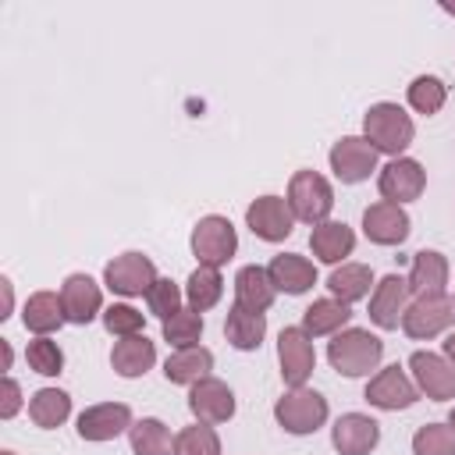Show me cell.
Returning a JSON list of instances; mask_svg holds the SVG:
<instances>
[{
  "label": "cell",
  "instance_id": "obj_38",
  "mask_svg": "<svg viewBox=\"0 0 455 455\" xmlns=\"http://www.w3.org/2000/svg\"><path fill=\"white\" fill-rule=\"evenodd\" d=\"M100 320H103V327H107L114 338L146 334V331H142V327H146V313H139V309L128 306V302H114V306H107Z\"/></svg>",
  "mask_w": 455,
  "mask_h": 455
},
{
  "label": "cell",
  "instance_id": "obj_14",
  "mask_svg": "<svg viewBox=\"0 0 455 455\" xmlns=\"http://www.w3.org/2000/svg\"><path fill=\"white\" fill-rule=\"evenodd\" d=\"M412 302V291H409V281L402 274H384L373 291H370V320L373 327L380 331H398L402 327V316Z\"/></svg>",
  "mask_w": 455,
  "mask_h": 455
},
{
  "label": "cell",
  "instance_id": "obj_20",
  "mask_svg": "<svg viewBox=\"0 0 455 455\" xmlns=\"http://www.w3.org/2000/svg\"><path fill=\"white\" fill-rule=\"evenodd\" d=\"M448 274H451V267H448V256L444 252L419 249L412 256L409 274H405L412 299H419V295H448Z\"/></svg>",
  "mask_w": 455,
  "mask_h": 455
},
{
  "label": "cell",
  "instance_id": "obj_29",
  "mask_svg": "<svg viewBox=\"0 0 455 455\" xmlns=\"http://www.w3.org/2000/svg\"><path fill=\"white\" fill-rule=\"evenodd\" d=\"M370 288H373V270H370L366 263H341V267H334L331 277H327L331 299H341L345 306L366 299Z\"/></svg>",
  "mask_w": 455,
  "mask_h": 455
},
{
  "label": "cell",
  "instance_id": "obj_45",
  "mask_svg": "<svg viewBox=\"0 0 455 455\" xmlns=\"http://www.w3.org/2000/svg\"><path fill=\"white\" fill-rule=\"evenodd\" d=\"M448 423H451V427H455V409H451V412H448Z\"/></svg>",
  "mask_w": 455,
  "mask_h": 455
},
{
  "label": "cell",
  "instance_id": "obj_35",
  "mask_svg": "<svg viewBox=\"0 0 455 455\" xmlns=\"http://www.w3.org/2000/svg\"><path fill=\"white\" fill-rule=\"evenodd\" d=\"M25 363L39 377H60V370H64V348L53 338H32L25 345Z\"/></svg>",
  "mask_w": 455,
  "mask_h": 455
},
{
  "label": "cell",
  "instance_id": "obj_12",
  "mask_svg": "<svg viewBox=\"0 0 455 455\" xmlns=\"http://www.w3.org/2000/svg\"><path fill=\"white\" fill-rule=\"evenodd\" d=\"M132 423H135V416H132V409L124 402H96V405H89V409L78 412L75 430H78L82 441L103 444V441H114V437L128 434Z\"/></svg>",
  "mask_w": 455,
  "mask_h": 455
},
{
  "label": "cell",
  "instance_id": "obj_33",
  "mask_svg": "<svg viewBox=\"0 0 455 455\" xmlns=\"http://www.w3.org/2000/svg\"><path fill=\"white\" fill-rule=\"evenodd\" d=\"M405 100H409V107H412L416 114L434 117V114L448 103V85H444V78H437V75H416V78L409 82V89H405Z\"/></svg>",
  "mask_w": 455,
  "mask_h": 455
},
{
  "label": "cell",
  "instance_id": "obj_9",
  "mask_svg": "<svg viewBox=\"0 0 455 455\" xmlns=\"http://www.w3.org/2000/svg\"><path fill=\"white\" fill-rule=\"evenodd\" d=\"M363 398L373 405V409H384V412H398V409H409L419 402V387L416 380L395 363V366H384L377 370L370 380H366V391Z\"/></svg>",
  "mask_w": 455,
  "mask_h": 455
},
{
  "label": "cell",
  "instance_id": "obj_30",
  "mask_svg": "<svg viewBox=\"0 0 455 455\" xmlns=\"http://www.w3.org/2000/svg\"><path fill=\"white\" fill-rule=\"evenodd\" d=\"M68 416H71V395L60 387H39L28 398V419L39 430H57L68 423Z\"/></svg>",
  "mask_w": 455,
  "mask_h": 455
},
{
  "label": "cell",
  "instance_id": "obj_42",
  "mask_svg": "<svg viewBox=\"0 0 455 455\" xmlns=\"http://www.w3.org/2000/svg\"><path fill=\"white\" fill-rule=\"evenodd\" d=\"M441 355H444V359H448V363L455 366V331H451V334L444 338V345H441Z\"/></svg>",
  "mask_w": 455,
  "mask_h": 455
},
{
  "label": "cell",
  "instance_id": "obj_34",
  "mask_svg": "<svg viewBox=\"0 0 455 455\" xmlns=\"http://www.w3.org/2000/svg\"><path fill=\"white\" fill-rule=\"evenodd\" d=\"M203 313H196L192 306H181L171 320H164V341L171 348H188V345H199L203 338Z\"/></svg>",
  "mask_w": 455,
  "mask_h": 455
},
{
  "label": "cell",
  "instance_id": "obj_19",
  "mask_svg": "<svg viewBox=\"0 0 455 455\" xmlns=\"http://www.w3.org/2000/svg\"><path fill=\"white\" fill-rule=\"evenodd\" d=\"M331 444L338 455H370L380 444V423L366 412H341L331 427Z\"/></svg>",
  "mask_w": 455,
  "mask_h": 455
},
{
  "label": "cell",
  "instance_id": "obj_31",
  "mask_svg": "<svg viewBox=\"0 0 455 455\" xmlns=\"http://www.w3.org/2000/svg\"><path fill=\"white\" fill-rule=\"evenodd\" d=\"M128 444H132L135 455H174V434L156 416L135 419L132 430H128Z\"/></svg>",
  "mask_w": 455,
  "mask_h": 455
},
{
  "label": "cell",
  "instance_id": "obj_28",
  "mask_svg": "<svg viewBox=\"0 0 455 455\" xmlns=\"http://www.w3.org/2000/svg\"><path fill=\"white\" fill-rule=\"evenodd\" d=\"M352 320V306H345L341 299H313L306 309H302V331L309 334V338H323V334H338V331H345V323Z\"/></svg>",
  "mask_w": 455,
  "mask_h": 455
},
{
  "label": "cell",
  "instance_id": "obj_3",
  "mask_svg": "<svg viewBox=\"0 0 455 455\" xmlns=\"http://www.w3.org/2000/svg\"><path fill=\"white\" fill-rule=\"evenodd\" d=\"M331 416V405L320 391L313 387H288L277 402H274V419L284 434H295V437H306V434H316Z\"/></svg>",
  "mask_w": 455,
  "mask_h": 455
},
{
  "label": "cell",
  "instance_id": "obj_46",
  "mask_svg": "<svg viewBox=\"0 0 455 455\" xmlns=\"http://www.w3.org/2000/svg\"><path fill=\"white\" fill-rule=\"evenodd\" d=\"M0 455H18V451H11V448H4V451H0Z\"/></svg>",
  "mask_w": 455,
  "mask_h": 455
},
{
  "label": "cell",
  "instance_id": "obj_4",
  "mask_svg": "<svg viewBox=\"0 0 455 455\" xmlns=\"http://www.w3.org/2000/svg\"><path fill=\"white\" fill-rule=\"evenodd\" d=\"M288 206L302 224H323L334 210V188L320 171H295L288 181Z\"/></svg>",
  "mask_w": 455,
  "mask_h": 455
},
{
  "label": "cell",
  "instance_id": "obj_26",
  "mask_svg": "<svg viewBox=\"0 0 455 455\" xmlns=\"http://www.w3.org/2000/svg\"><path fill=\"white\" fill-rule=\"evenodd\" d=\"M164 377L171 384H199L203 377H213V352L203 345H188V348H174L164 363Z\"/></svg>",
  "mask_w": 455,
  "mask_h": 455
},
{
  "label": "cell",
  "instance_id": "obj_25",
  "mask_svg": "<svg viewBox=\"0 0 455 455\" xmlns=\"http://www.w3.org/2000/svg\"><path fill=\"white\" fill-rule=\"evenodd\" d=\"M277 299V288L267 274V267L259 263H245L238 274H235V302L252 309V313H267Z\"/></svg>",
  "mask_w": 455,
  "mask_h": 455
},
{
  "label": "cell",
  "instance_id": "obj_8",
  "mask_svg": "<svg viewBox=\"0 0 455 455\" xmlns=\"http://www.w3.org/2000/svg\"><path fill=\"white\" fill-rule=\"evenodd\" d=\"M377 160H380V153H377L363 135H341V139L331 146V153H327V164H331V171H334V178H338L341 185H359V181H366V178L377 171Z\"/></svg>",
  "mask_w": 455,
  "mask_h": 455
},
{
  "label": "cell",
  "instance_id": "obj_32",
  "mask_svg": "<svg viewBox=\"0 0 455 455\" xmlns=\"http://www.w3.org/2000/svg\"><path fill=\"white\" fill-rule=\"evenodd\" d=\"M220 299H224V277H220V270L217 267H196L188 274V281H185V302L196 313H206Z\"/></svg>",
  "mask_w": 455,
  "mask_h": 455
},
{
  "label": "cell",
  "instance_id": "obj_36",
  "mask_svg": "<svg viewBox=\"0 0 455 455\" xmlns=\"http://www.w3.org/2000/svg\"><path fill=\"white\" fill-rule=\"evenodd\" d=\"M412 455H455V427L451 423H423L412 434Z\"/></svg>",
  "mask_w": 455,
  "mask_h": 455
},
{
  "label": "cell",
  "instance_id": "obj_22",
  "mask_svg": "<svg viewBox=\"0 0 455 455\" xmlns=\"http://www.w3.org/2000/svg\"><path fill=\"white\" fill-rule=\"evenodd\" d=\"M156 363V341H149L146 334H132V338H117L110 348V366L117 377L135 380L146 377Z\"/></svg>",
  "mask_w": 455,
  "mask_h": 455
},
{
  "label": "cell",
  "instance_id": "obj_37",
  "mask_svg": "<svg viewBox=\"0 0 455 455\" xmlns=\"http://www.w3.org/2000/svg\"><path fill=\"white\" fill-rule=\"evenodd\" d=\"M174 455H220V437L206 423L181 427L174 434Z\"/></svg>",
  "mask_w": 455,
  "mask_h": 455
},
{
  "label": "cell",
  "instance_id": "obj_13",
  "mask_svg": "<svg viewBox=\"0 0 455 455\" xmlns=\"http://www.w3.org/2000/svg\"><path fill=\"white\" fill-rule=\"evenodd\" d=\"M245 228L259 242H284L295 231V213L284 196H259L245 206Z\"/></svg>",
  "mask_w": 455,
  "mask_h": 455
},
{
  "label": "cell",
  "instance_id": "obj_17",
  "mask_svg": "<svg viewBox=\"0 0 455 455\" xmlns=\"http://www.w3.org/2000/svg\"><path fill=\"white\" fill-rule=\"evenodd\" d=\"M60 306H64V316L68 323H92L96 316H103V288L89 277V274H68L64 284H60Z\"/></svg>",
  "mask_w": 455,
  "mask_h": 455
},
{
  "label": "cell",
  "instance_id": "obj_40",
  "mask_svg": "<svg viewBox=\"0 0 455 455\" xmlns=\"http://www.w3.org/2000/svg\"><path fill=\"white\" fill-rule=\"evenodd\" d=\"M21 402H25V398H21V384L7 373V377H4V391H0V419H14L18 409H21Z\"/></svg>",
  "mask_w": 455,
  "mask_h": 455
},
{
  "label": "cell",
  "instance_id": "obj_6",
  "mask_svg": "<svg viewBox=\"0 0 455 455\" xmlns=\"http://www.w3.org/2000/svg\"><path fill=\"white\" fill-rule=\"evenodd\" d=\"M156 277H160V274H156V263H153L146 252H135V249L114 256V259L103 267V284H107L114 295H121V299H135V295L146 299V291L156 284Z\"/></svg>",
  "mask_w": 455,
  "mask_h": 455
},
{
  "label": "cell",
  "instance_id": "obj_7",
  "mask_svg": "<svg viewBox=\"0 0 455 455\" xmlns=\"http://www.w3.org/2000/svg\"><path fill=\"white\" fill-rule=\"evenodd\" d=\"M455 323V299L451 295H419L409 302L402 316V331L416 341L437 338Z\"/></svg>",
  "mask_w": 455,
  "mask_h": 455
},
{
  "label": "cell",
  "instance_id": "obj_1",
  "mask_svg": "<svg viewBox=\"0 0 455 455\" xmlns=\"http://www.w3.org/2000/svg\"><path fill=\"white\" fill-rule=\"evenodd\" d=\"M363 139L377 153H384V156L395 160V156H405V149L412 146L416 124H412V117L398 103L380 100V103L366 107V114H363Z\"/></svg>",
  "mask_w": 455,
  "mask_h": 455
},
{
  "label": "cell",
  "instance_id": "obj_5",
  "mask_svg": "<svg viewBox=\"0 0 455 455\" xmlns=\"http://www.w3.org/2000/svg\"><path fill=\"white\" fill-rule=\"evenodd\" d=\"M188 245H192V256L199 259V267H217L220 270L238 252V231L228 217L206 213V217L196 220Z\"/></svg>",
  "mask_w": 455,
  "mask_h": 455
},
{
  "label": "cell",
  "instance_id": "obj_44",
  "mask_svg": "<svg viewBox=\"0 0 455 455\" xmlns=\"http://www.w3.org/2000/svg\"><path fill=\"white\" fill-rule=\"evenodd\" d=\"M441 11H444V14H455V4H448V0H444V4H441Z\"/></svg>",
  "mask_w": 455,
  "mask_h": 455
},
{
  "label": "cell",
  "instance_id": "obj_23",
  "mask_svg": "<svg viewBox=\"0 0 455 455\" xmlns=\"http://www.w3.org/2000/svg\"><path fill=\"white\" fill-rule=\"evenodd\" d=\"M267 274L274 281L277 291L284 295H306L313 284H316V267L313 259L299 256V252H277L270 263H267Z\"/></svg>",
  "mask_w": 455,
  "mask_h": 455
},
{
  "label": "cell",
  "instance_id": "obj_39",
  "mask_svg": "<svg viewBox=\"0 0 455 455\" xmlns=\"http://www.w3.org/2000/svg\"><path fill=\"white\" fill-rule=\"evenodd\" d=\"M181 299H185V291H181L171 277H156V284L146 291V306H149V313L160 316V320H171V316L181 309Z\"/></svg>",
  "mask_w": 455,
  "mask_h": 455
},
{
  "label": "cell",
  "instance_id": "obj_16",
  "mask_svg": "<svg viewBox=\"0 0 455 455\" xmlns=\"http://www.w3.org/2000/svg\"><path fill=\"white\" fill-rule=\"evenodd\" d=\"M412 231V220L405 213V206L398 203H387V199H377L363 210V235L373 242V245H402Z\"/></svg>",
  "mask_w": 455,
  "mask_h": 455
},
{
  "label": "cell",
  "instance_id": "obj_11",
  "mask_svg": "<svg viewBox=\"0 0 455 455\" xmlns=\"http://www.w3.org/2000/svg\"><path fill=\"white\" fill-rule=\"evenodd\" d=\"M277 363H281V380L288 387H306V380L316 370L313 338L302 327H284L277 334Z\"/></svg>",
  "mask_w": 455,
  "mask_h": 455
},
{
  "label": "cell",
  "instance_id": "obj_21",
  "mask_svg": "<svg viewBox=\"0 0 455 455\" xmlns=\"http://www.w3.org/2000/svg\"><path fill=\"white\" fill-rule=\"evenodd\" d=\"M309 249L320 263L341 267V263H348V256L355 249V231L345 220H323L309 231Z\"/></svg>",
  "mask_w": 455,
  "mask_h": 455
},
{
  "label": "cell",
  "instance_id": "obj_18",
  "mask_svg": "<svg viewBox=\"0 0 455 455\" xmlns=\"http://www.w3.org/2000/svg\"><path fill=\"white\" fill-rule=\"evenodd\" d=\"M188 409L196 423H206V427L228 423L235 416V391L220 377H203L199 384L188 387Z\"/></svg>",
  "mask_w": 455,
  "mask_h": 455
},
{
  "label": "cell",
  "instance_id": "obj_41",
  "mask_svg": "<svg viewBox=\"0 0 455 455\" xmlns=\"http://www.w3.org/2000/svg\"><path fill=\"white\" fill-rule=\"evenodd\" d=\"M0 288H4V313H0V320H7L11 309H14V284H11V277H0Z\"/></svg>",
  "mask_w": 455,
  "mask_h": 455
},
{
  "label": "cell",
  "instance_id": "obj_24",
  "mask_svg": "<svg viewBox=\"0 0 455 455\" xmlns=\"http://www.w3.org/2000/svg\"><path fill=\"white\" fill-rule=\"evenodd\" d=\"M21 323L36 338H50L53 331H60L68 323L64 306H60V291H32L21 306Z\"/></svg>",
  "mask_w": 455,
  "mask_h": 455
},
{
  "label": "cell",
  "instance_id": "obj_10",
  "mask_svg": "<svg viewBox=\"0 0 455 455\" xmlns=\"http://www.w3.org/2000/svg\"><path fill=\"white\" fill-rule=\"evenodd\" d=\"M423 188H427V171H423V164L412 160V156H395V160H387V164L377 171V192H380V199H387V203L405 206V203L419 199Z\"/></svg>",
  "mask_w": 455,
  "mask_h": 455
},
{
  "label": "cell",
  "instance_id": "obj_43",
  "mask_svg": "<svg viewBox=\"0 0 455 455\" xmlns=\"http://www.w3.org/2000/svg\"><path fill=\"white\" fill-rule=\"evenodd\" d=\"M0 352H4V370H11V363H14V348H11L7 338H0Z\"/></svg>",
  "mask_w": 455,
  "mask_h": 455
},
{
  "label": "cell",
  "instance_id": "obj_2",
  "mask_svg": "<svg viewBox=\"0 0 455 455\" xmlns=\"http://www.w3.org/2000/svg\"><path fill=\"white\" fill-rule=\"evenodd\" d=\"M380 359H384V341L366 327H345L327 345V363L341 377H366L370 370L380 366Z\"/></svg>",
  "mask_w": 455,
  "mask_h": 455
},
{
  "label": "cell",
  "instance_id": "obj_15",
  "mask_svg": "<svg viewBox=\"0 0 455 455\" xmlns=\"http://www.w3.org/2000/svg\"><path fill=\"white\" fill-rule=\"evenodd\" d=\"M409 370H412V380H416L419 395H427L430 402H451L455 398V366L441 352L416 348L409 355Z\"/></svg>",
  "mask_w": 455,
  "mask_h": 455
},
{
  "label": "cell",
  "instance_id": "obj_27",
  "mask_svg": "<svg viewBox=\"0 0 455 455\" xmlns=\"http://www.w3.org/2000/svg\"><path fill=\"white\" fill-rule=\"evenodd\" d=\"M224 338L238 352H256L267 338V313H252V309L235 302L228 309V320H224Z\"/></svg>",
  "mask_w": 455,
  "mask_h": 455
}]
</instances>
